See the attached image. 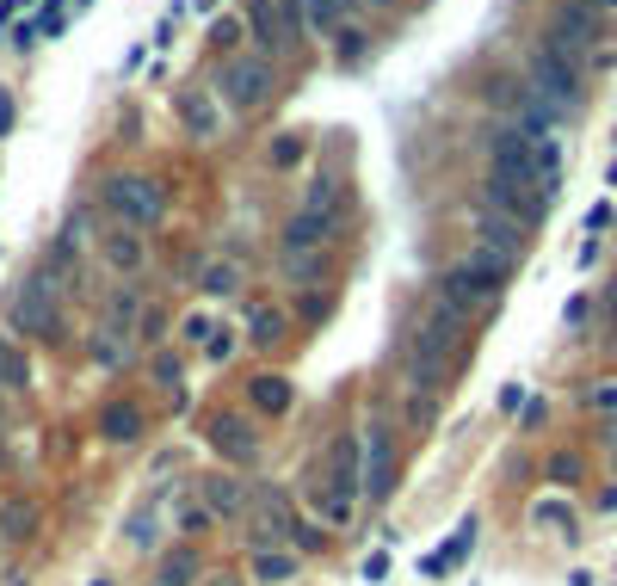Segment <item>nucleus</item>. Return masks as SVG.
I'll list each match as a JSON object with an SVG mask.
<instances>
[{
	"instance_id": "nucleus-1",
	"label": "nucleus",
	"mask_w": 617,
	"mask_h": 586,
	"mask_svg": "<svg viewBox=\"0 0 617 586\" xmlns=\"http://www.w3.org/2000/svg\"><path fill=\"white\" fill-rule=\"evenodd\" d=\"M506 278H512V259H500L488 247H470V259H457V265L439 278V303H451L457 315L488 309L494 297L506 290Z\"/></svg>"
},
{
	"instance_id": "nucleus-2",
	"label": "nucleus",
	"mask_w": 617,
	"mask_h": 586,
	"mask_svg": "<svg viewBox=\"0 0 617 586\" xmlns=\"http://www.w3.org/2000/svg\"><path fill=\"white\" fill-rule=\"evenodd\" d=\"M359 494H365V439H352V432H340L334 439V451H328V469H321V519L328 525H346L352 519V506H359Z\"/></svg>"
},
{
	"instance_id": "nucleus-3",
	"label": "nucleus",
	"mask_w": 617,
	"mask_h": 586,
	"mask_svg": "<svg viewBox=\"0 0 617 586\" xmlns=\"http://www.w3.org/2000/svg\"><path fill=\"white\" fill-rule=\"evenodd\" d=\"M457 340H463V315H457L451 303H439V309H432V321H426V328H420V340H414L407 376H414L420 389H432V383H439V370H445V358L457 352Z\"/></svg>"
},
{
	"instance_id": "nucleus-4",
	"label": "nucleus",
	"mask_w": 617,
	"mask_h": 586,
	"mask_svg": "<svg viewBox=\"0 0 617 586\" xmlns=\"http://www.w3.org/2000/svg\"><path fill=\"white\" fill-rule=\"evenodd\" d=\"M106 204H112V217H118L123 229H154V223L167 217V192H161V179H142V173L106 179Z\"/></svg>"
},
{
	"instance_id": "nucleus-5",
	"label": "nucleus",
	"mask_w": 617,
	"mask_h": 586,
	"mask_svg": "<svg viewBox=\"0 0 617 586\" xmlns=\"http://www.w3.org/2000/svg\"><path fill=\"white\" fill-rule=\"evenodd\" d=\"M247 25H253L259 50H272V56H290V50L303 44V31H309V19H303V0H253Z\"/></svg>"
},
{
	"instance_id": "nucleus-6",
	"label": "nucleus",
	"mask_w": 617,
	"mask_h": 586,
	"mask_svg": "<svg viewBox=\"0 0 617 586\" xmlns=\"http://www.w3.org/2000/svg\"><path fill=\"white\" fill-rule=\"evenodd\" d=\"M482 204H488V210H506V217H518L525 229H531V223L550 210V198H543V186H537L531 173H500V167H488Z\"/></svg>"
},
{
	"instance_id": "nucleus-7",
	"label": "nucleus",
	"mask_w": 617,
	"mask_h": 586,
	"mask_svg": "<svg viewBox=\"0 0 617 586\" xmlns=\"http://www.w3.org/2000/svg\"><path fill=\"white\" fill-rule=\"evenodd\" d=\"M531 87H537L556 112L581 106V68H574V56H562L556 44H537V50H531Z\"/></svg>"
},
{
	"instance_id": "nucleus-8",
	"label": "nucleus",
	"mask_w": 617,
	"mask_h": 586,
	"mask_svg": "<svg viewBox=\"0 0 617 586\" xmlns=\"http://www.w3.org/2000/svg\"><path fill=\"white\" fill-rule=\"evenodd\" d=\"M12 328L19 334H56V272H37L12 297Z\"/></svg>"
},
{
	"instance_id": "nucleus-9",
	"label": "nucleus",
	"mask_w": 617,
	"mask_h": 586,
	"mask_svg": "<svg viewBox=\"0 0 617 586\" xmlns=\"http://www.w3.org/2000/svg\"><path fill=\"white\" fill-rule=\"evenodd\" d=\"M265 93H272V56H241V62H229V75H223V99H229L235 112L265 106Z\"/></svg>"
},
{
	"instance_id": "nucleus-10",
	"label": "nucleus",
	"mask_w": 617,
	"mask_h": 586,
	"mask_svg": "<svg viewBox=\"0 0 617 586\" xmlns=\"http://www.w3.org/2000/svg\"><path fill=\"white\" fill-rule=\"evenodd\" d=\"M389 487H395V432H389V426H370L365 432V494H370V506H383Z\"/></svg>"
},
{
	"instance_id": "nucleus-11",
	"label": "nucleus",
	"mask_w": 617,
	"mask_h": 586,
	"mask_svg": "<svg viewBox=\"0 0 617 586\" xmlns=\"http://www.w3.org/2000/svg\"><path fill=\"white\" fill-rule=\"evenodd\" d=\"M210 445L223 451V463H253L259 457V432L247 426L241 414H217L210 420Z\"/></svg>"
},
{
	"instance_id": "nucleus-12",
	"label": "nucleus",
	"mask_w": 617,
	"mask_h": 586,
	"mask_svg": "<svg viewBox=\"0 0 617 586\" xmlns=\"http://www.w3.org/2000/svg\"><path fill=\"white\" fill-rule=\"evenodd\" d=\"M476 229H482V247L488 253H500V259H518L525 253V223L518 217H506V210H476Z\"/></svg>"
},
{
	"instance_id": "nucleus-13",
	"label": "nucleus",
	"mask_w": 617,
	"mask_h": 586,
	"mask_svg": "<svg viewBox=\"0 0 617 586\" xmlns=\"http://www.w3.org/2000/svg\"><path fill=\"white\" fill-rule=\"evenodd\" d=\"M470 550H476V519H463V525H457V531H451V537H445V543H439V550L420 562V581H439V574H451V568H457Z\"/></svg>"
},
{
	"instance_id": "nucleus-14",
	"label": "nucleus",
	"mask_w": 617,
	"mask_h": 586,
	"mask_svg": "<svg viewBox=\"0 0 617 586\" xmlns=\"http://www.w3.org/2000/svg\"><path fill=\"white\" fill-rule=\"evenodd\" d=\"M173 112H179V123H186L192 136H217V123H223V117H217V99H210L204 87H186V93L173 99Z\"/></svg>"
},
{
	"instance_id": "nucleus-15",
	"label": "nucleus",
	"mask_w": 617,
	"mask_h": 586,
	"mask_svg": "<svg viewBox=\"0 0 617 586\" xmlns=\"http://www.w3.org/2000/svg\"><path fill=\"white\" fill-rule=\"evenodd\" d=\"M550 44H556L562 56H574V50H587V44H593V12H587V6L574 0V6H568V12L556 19V31H550Z\"/></svg>"
},
{
	"instance_id": "nucleus-16",
	"label": "nucleus",
	"mask_w": 617,
	"mask_h": 586,
	"mask_svg": "<svg viewBox=\"0 0 617 586\" xmlns=\"http://www.w3.org/2000/svg\"><path fill=\"white\" fill-rule=\"evenodd\" d=\"M328 217H315V210H303V217H290V229H284V253H315L321 241H328Z\"/></svg>"
},
{
	"instance_id": "nucleus-17",
	"label": "nucleus",
	"mask_w": 617,
	"mask_h": 586,
	"mask_svg": "<svg viewBox=\"0 0 617 586\" xmlns=\"http://www.w3.org/2000/svg\"><path fill=\"white\" fill-rule=\"evenodd\" d=\"M290 574H297V556L290 550H259L253 556V581L259 586H278V581H290Z\"/></svg>"
},
{
	"instance_id": "nucleus-18",
	"label": "nucleus",
	"mask_w": 617,
	"mask_h": 586,
	"mask_svg": "<svg viewBox=\"0 0 617 586\" xmlns=\"http://www.w3.org/2000/svg\"><path fill=\"white\" fill-rule=\"evenodd\" d=\"M247 389H253V408H265V414H284V408H290V383H284V376H272V370H265V376H253Z\"/></svg>"
},
{
	"instance_id": "nucleus-19",
	"label": "nucleus",
	"mask_w": 617,
	"mask_h": 586,
	"mask_svg": "<svg viewBox=\"0 0 617 586\" xmlns=\"http://www.w3.org/2000/svg\"><path fill=\"white\" fill-rule=\"evenodd\" d=\"M346 12H352L346 0H303V19H309V31H321V37H328V31H340V25H346Z\"/></svg>"
},
{
	"instance_id": "nucleus-20",
	"label": "nucleus",
	"mask_w": 617,
	"mask_h": 586,
	"mask_svg": "<svg viewBox=\"0 0 617 586\" xmlns=\"http://www.w3.org/2000/svg\"><path fill=\"white\" fill-rule=\"evenodd\" d=\"M204 500H210V512H241L247 487L235 481V475H217V481H204Z\"/></svg>"
},
{
	"instance_id": "nucleus-21",
	"label": "nucleus",
	"mask_w": 617,
	"mask_h": 586,
	"mask_svg": "<svg viewBox=\"0 0 617 586\" xmlns=\"http://www.w3.org/2000/svg\"><path fill=\"white\" fill-rule=\"evenodd\" d=\"M537 186H543V198H556V186H562V148H556V136L537 142Z\"/></svg>"
},
{
	"instance_id": "nucleus-22",
	"label": "nucleus",
	"mask_w": 617,
	"mask_h": 586,
	"mask_svg": "<svg viewBox=\"0 0 617 586\" xmlns=\"http://www.w3.org/2000/svg\"><path fill=\"white\" fill-rule=\"evenodd\" d=\"M99 426H106V439H112V445H130V439L142 432V414H136V408H106V420H99Z\"/></svg>"
},
{
	"instance_id": "nucleus-23",
	"label": "nucleus",
	"mask_w": 617,
	"mask_h": 586,
	"mask_svg": "<svg viewBox=\"0 0 617 586\" xmlns=\"http://www.w3.org/2000/svg\"><path fill=\"white\" fill-rule=\"evenodd\" d=\"M154 506H161V494H148V500L130 512V543H136V550H148V543H154Z\"/></svg>"
},
{
	"instance_id": "nucleus-24",
	"label": "nucleus",
	"mask_w": 617,
	"mask_h": 586,
	"mask_svg": "<svg viewBox=\"0 0 617 586\" xmlns=\"http://www.w3.org/2000/svg\"><path fill=\"white\" fill-rule=\"evenodd\" d=\"M31 383V364H25V352H12L0 340V389H25Z\"/></svg>"
},
{
	"instance_id": "nucleus-25",
	"label": "nucleus",
	"mask_w": 617,
	"mask_h": 586,
	"mask_svg": "<svg viewBox=\"0 0 617 586\" xmlns=\"http://www.w3.org/2000/svg\"><path fill=\"white\" fill-rule=\"evenodd\" d=\"M235 284H241V272H235V265H204V278H198V290H204V297H235Z\"/></svg>"
},
{
	"instance_id": "nucleus-26",
	"label": "nucleus",
	"mask_w": 617,
	"mask_h": 586,
	"mask_svg": "<svg viewBox=\"0 0 617 586\" xmlns=\"http://www.w3.org/2000/svg\"><path fill=\"white\" fill-rule=\"evenodd\" d=\"M192 581H198V556H192V550H179V556L161 568V581H154V586H192Z\"/></svg>"
},
{
	"instance_id": "nucleus-27",
	"label": "nucleus",
	"mask_w": 617,
	"mask_h": 586,
	"mask_svg": "<svg viewBox=\"0 0 617 586\" xmlns=\"http://www.w3.org/2000/svg\"><path fill=\"white\" fill-rule=\"evenodd\" d=\"M284 334V315L278 309H253V321H247V340H259V346H272Z\"/></svg>"
},
{
	"instance_id": "nucleus-28",
	"label": "nucleus",
	"mask_w": 617,
	"mask_h": 586,
	"mask_svg": "<svg viewBox=\"0 0 617 586\" xmlns=\"http://www.w3.org/2000/svg\"><path fill=\"white\" fill-rule=\"evenodd\" d=\"M309 210L334 223V210H340V186H334V179H315V186H309Z\"/></svg>"
},
{
	"instance_id": "nucleus-29",
	"label": "nucleus",
	"mask_w": 617,
	"mask_h": 586,
	"mask_svg": "<svg viewBox=\"0 0 617 586\" xmlns=\"http://www.w3.org/2000/svg\"><path fill=\"white\" fill-rule=\"evenodd\" d=\"M142 259V241L136 234H112V265H136Z\"/></svg>"
},
{
	"instance_id": "nucleus-30",
	"label": "nucleus",
	"mask_w": 617,
	"mask_h": 586,
	"mask_svg": "<svg viewBox=\"0 0 617 586\" xmlns=\"http://www.w3.org/2000/svg\"><path fill=\"white\" fill-rule=\"evenodd\" d=\"M148 370H154V383H161V389H173V383H179V364H173V358H154Z\"/></svg>"
},
{
	"instance_id": "nucleus-31",
	"label": "nucleus",
	"mask_w": 617,
	"mask_h": 586,
	"mask_svg": "<svg viewBox=\"0 0 617 586\" xmlns=\"http://www.w3.org/2000/svg\"><path fill=\"white\" fill-rule=\"evenodd\" d=\"M383 574H389V550H376V556H365V581L376 586Z\"/></svg>"
},
{
	"instance_id": "nucleus-32",
	"label": "nucleus",
	"mask_w": 617,
	"mask_h": 586,
	"mask_svg": "<svg viewBox=\"0 0 617 586\" xmlns=\"http://www.w3.org/2000/svg\"><path fill=\"white\" fill-rule=\"evenodd\" d=\"M37 37H44V31H37V19H19V25H12V44H19V50H25V44H37Z\"/></svg>"
},
{
	"instance_id": "nucleus-33",
	"label": "nucleus",
	"mask_w": 617,
	"mask_h": 586,
	"mask_svg": "<svg viewBox=\"0 0 617 586\" xmlns=\"http://www.w3.org/2000/svg\"><path fill=\"white\" fill-rule=\"evenodd\" d=\"M284 265H290V278H309L315 272V253H284Z\"/></svg>"
},
{
	"instance_id": "nucleus-34",
	"label": "nucleus",
	"mask_w": 617,
	"mask_h": 586,
	"mask_svg": "<svg viewBox=\"0 0 617 586\" xmlns=\"http://www.w3.org/2000/svg\"><path fill=\"white\" fill-rule=\"evenodd\" d=\"M500 408H506V414L525 408V383H506V389H500Z\"/></svg>"
},
{
	"instance_id": "nucleus-35",
	"label": "nucleus",
	"mask_w": 617,
	"mask_h": 586,
	"mask_svg": "<svg viewBox=\"0 0 617 586\" xmlns=\"http://www.w3.org/2000/svg\"><path fill=\"white\" fill-rule=\"evenodd\" d=\"M550 475H556V481H574V475H581V463H574V457H556V463H550Z\"/></svg>"
},
{
	"instance_id": "nucleus-36",
	"label": "nucleus",
	"mask_w": 617,
	"mask_h": 586,
	"mask_svg": "<svg viewBox=\"0 0 617 586\" xmlns=\"http://www.w3.org/2000/svg\"><path fill=\"white\" fill-rule=\"evenodd\" d=\"M297 154H303V142H297V136H290V142H278V154H272V161H278V167H290V161H297Z\"/></svg>"
},
{
	"instance_id": "nucleus-37",
	"label": "nucleus",
	"mask_w": 617,
	"mask_h": 586,
	"mask_svg": "<svg viewBox=\"0 0 617 586\" xmlns=\"http://www.w3.org/2000/svg\"><path fill=\"white\" fill-rule=\"evenodd\" d=\"M186 340H204V346H210V321H204V315H192V321H186Z\"/></svg>"
},
{
	"instance_id": "nucleus-38",
	"label": "nucleus",
	"mask_w": 617,
	"mask_h": 586,
	"mask_svg": "<svg viewBox=\"0 0 617 586\" xmlns=\"http://www.w3.org/2000/svg\"><path fill=\"white\" fill-rule=\"evenodd\" d=\"M605 223H612V204H593V210H587V229L599 234V229H605Z\"/></svg>"
},
{
	"instance_id": "nucleus-39",
	"label": "nucleus",
	"mask_w": 617,
	"mask_h": 586,
	"mask_svg": "<svg viewBox=\"0 0 617 586\" xmlns=\"http://www.w3.org/2000/svg\"><path fill=\"white\" fill-rule=\"evenodd\" d=\"M12 130V93H0V136Z\"/></svg>"
},
{
	"instance_id": "nucleus-40",
	"label": "nucleus",
	"mask_w": 617,
	"mask_h": 586,
	"mask_svg": "<svg viewBox=\"0 0 617 586\" xmlns=\"http://www.w3.org/2000/svg\"><path fill=\"white\" fill-rule=\"evenodd\" d=\"M346 6H395V0H346Z\"/></svg>"
},
{
	"instance_id": "nucleus-41",
	"label": "nucleus",
	"mask_w": 617,
	"mask_h": 586,
	"mask_svg": "<svg viewBox=\"0 0 617 586\" xmlns=\"http://www.w3.org/2000/svg\"><path fill=\"white\" fill-rule=\"evenodd\" d=\"M68 6H75V12H87V6H93V0H68Z\"/></svg>"
},
{
	"instance_id": "nucleus-42",
	"label": "nucleus",
	"mask_w": 617,
	"mask_h": 586,
	"mask_svg": "<svg viewBox=\"0 0 617 586\" xmlns=\"http://www.w3.org/2000/svg\"><path fill=\"white\" fill-rule=\"evenodd\" d=\"M581 6H617V0H581Z\"/></svg>"
},
{
	"instance_id": "nucleus-43",
	"label": "nucleus",
	"mask_w": 617,
	"mask_h": 586,
	"mask_svg": "<svg viewBox=\"0 0 617 586\" xmlns=\"http://www.w3.org/2000/svg\"><path fill=\"white\" fill-rule=\"evenodd\" d=\"M198 6H217V0H198Z\"/></svg>"
},
{
	"instance_id": "nucleus-44",
	"label": "nucleus",
	"mask_w": 617,
	"mask_h": 586,
	"mask_svg": "<svg viewBox=\"0 0 617 586\" xmlns=\"http://www.w3.org/2000/svg\"><path fill=\"white\" fill-rule=\"evenodd\" d=\"M217 586H235V581H217Z\"/></svg>"
}]
</instances>
